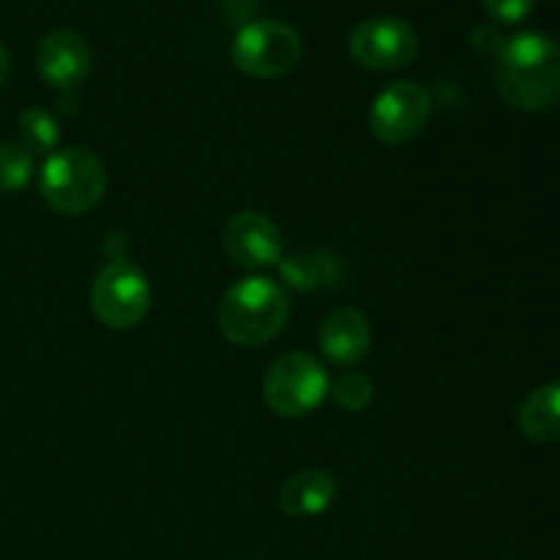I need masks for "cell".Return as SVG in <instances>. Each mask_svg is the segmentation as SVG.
I'll return each instance as SVG.
<instances>
[{"mask_svg": "<svg viewBox=\"0 0 560 560\" xmlns=\"http://www.w3.org/2000/svg\"><path fill=\"white\" fill-rule=\"evenodd\" d=\"M60 142L58 120L47 109L31 107L20 115V145L27 153H52Z\"/></svg>", "mask_w": 560, "mask_h": 560, "instance_id": "obj_15", "label": "cell"}, {"mask_svg": "<svg viewBox=\"0 0 560 560\" xmlns=\"http://www.w3.org/2000/svg\"><path fill=\"white\" fill-rule=\"evenodd\" d=\"M328 394L334 397L337 408L348 410V413H361L364 408H370L372 397H375V386H372V381L364 372L350 370L337 377V383H334Z\"/></svg>", "mask_w": 560, "mask_h": 560, "instance_id": "obj_17", "label": "cell"}, {"mask_svg": "<svg viewBox=\"0 0 560 560\" xmlns=\"http://www.w3.org/2000/svg\"><path fill=\"white\" fill-rule=\"evenodd\" d=\"M224 249L230 260L249 271L282 262V230L260 211H238L224 224Z\"/></svg>", "mask_w": 560, "mask_h": 560, "instance_id": "obj_9", "label": "cell"}, {"mask_svg": "<svg viewBox=\"0 0 560 560\" xmlns=\"http://www.w3.org/2000/svg\"><path fill=\"white\" fill-rule=\"evenodd\" d=\"M288 293L268 277L238 279L222 295L217 310L219 331L238 348H260L271 342L288 326Z\"/></svg>", "mask_w": 560, "mask_h": 560, "instance_id": "obj_2", "label": "cell"}, {"mask_svg": "<svg viewBox=\"0 0 560 560\" xmlns=\"http://www.w3.org/2000/svg\"><path fill=\"white\" fill-rule=\"evenodd\" d=\"M353 63L370 71H397L419 55V36L402 16H372L353 27L348 38Z\"/></svg>", "mask_w": 560, "mask_h": 560, "instance_id": "obj_7", "label": "cell"}, {"mask_svg": "<svg viewBox=\"0 0 560 560\" xmlns=\"http://www.w3.org/2000/svg\"><path fill=\"white\" fill-rule=\"evenodd\" d=\"M9 49L3 47V42H0V85L5 82V77H9Z\"/></svg>", "mask_w": 560, "mask_h": 560, "instance_id": "obj_20", "label": "cell"}, {"mask_svg": "<svg viewBox=\"0 0 560 560\" xmlns=\"http://www.w3.org/2000/svg\"><path fill=\"white\" fill-rule=\"evenodd\" d=\"M432 98L419 82H392L377 93L370 109V129L386 145H405L424 131Z\"/></svg>", "mask_w": 560, "mask_h": 560, "instance_id": "obj_8", "label": "cell"}, {"mask_svg": "<svg viewBox=\"0 0 560 560\" xmlns=\"http://www.w3.org/2000/svg\"><path fill=\"white\" fill-rule=\"evenodd\" d=\"M487 9V14L495 22H503V25H517L525 16L534 11L536 0H481Z\"/></svg>", "mask_w": 560, "mask_h": 560, "instance_id": "obj_18", "label": "cell"}, {"mask_svg": "<svg viewBox=\"0 0 560 560\" xmlns=\"http://www.w3.org/2000/svg\"><path fill=\"white\" fill-rule=\"evenodd\" d=\"M334 501H337V481L328 470H299L279 490V509L293 520L317 517L328 512Z\"/></svg>", "mask_w": 560, "mask_h": 560, "instance_id": "obj_12", "label": "cell"}, {"mask_svg": "<svg viewBox=\"0 0 560 560\" xmlns=\"http://www.w3.org/2000/svg\"><path fill=\"white\" fill-rule=\"evenodd\" d=\"M38 191L52 211L80 217L93 211L107 195V170L88 148H63L49 153L44 162Z\"/></svg>", "mask_w": 560, "mask_h": 560, "instance_id": "obj_3", "label": "cell"}, {"mask_svg": "<svg viewBox=\"0 0 560 560\" xmlns=\"http://www.w3.org/2000/svg\"><path fill=\"white\" fill-rule=\"evenodd\" d=\"M503 36L490 25H481L474 31V47L479 49L481 55H501L503 49Z\"/></svg>", "mask_w": 560, "mask_h": 560, "instance_id": "obj_19", "label": "cell"}, {"mask_svg": "<svg viewBox=\"0 0 560 560\" xmlns=\"http://www.w3.org/2000/svg\"><path fill=\"white\" fill-rule=\"evenodd\" d=\"M317 342H320L323 355L331 364L339 366H355L359 361L366 359L372 345V328L366 315H361L353 306H337L328 312L317 331Z\"/></svg>", "mask_w": 560, "mask_h": 560, "instance_id": "obj_11", "label": "cell"}, {"mask_svg": "<svg viewBox=\"0 0 560 560\" xmlns=\"http://www.w3.org/2000/svg\"><path fill=\"white\" fill-rule=\"evenodd\" d=\"M334 273H337L334 271V260L328 255H323V252H304V255H295L282 262L284 282L301 290L328 284L334 279Z\"/></svg>", "mask_w": 560, "mask_h": 560, "instance_id": "obj_14", "label": "cell"}, {"mask_svg": "<svg viewBox=\"0 0 560 560\" xmlns=\"http://www.w3.org/2000/svg\"><path fill=\"white\" fill-rule=\"evenodd\" d=\"M301 52V36L284 22H249L233 38V63L255 80H277L290 74L299 66Z\"/></svg>", "mask_w": 560, "mask_h": 560, "instance_id": "obj_5", "label": "cell"}, {"mask_svg": "<svg viewBox=\"0 0 560 560\" xmlns=\"http://www.w3.org/2000/svg\"><path fill=\"white\" fill-rule=\"evenodd\" d=\"M91 47L71 27L49 31L36 47L38 74L58 91H74L91 74Z\"/></svg>", "mask_w": 560, "mask_h": 560, "instance_id": "obj_10", "label": "cell"}, {"mask_svg": "<svg viewBox=\"0 0 560 560\" xmlns=\"http://www.w3.org/2000/svg\"><path fill=\"white\" fill-rule=\"evenodd\" d=\"M91 306L98 323L126 331L135 328L151 310L148 277L129 260H113L96 273L91 290Z\"/></svg>", "mask_w": 560, "mask_h": 560, "instance_id": "obj_6", "label": "cell"}, {"mask_svg": "<svg viewBox=\"0 0 560 560\" xmlns=\"http://www.w3.org/2000/svg\"><path fill=\"white\" fill-rule=\"evenodd\" d=\"M331 392L326 370L320 361L310 353H284L268 366L266 381H262V399L271 408V413L282 419H301L310 416L323 405V399Z\"/></svg>", "mask_w": 560, "mask_h": 560, "instance_id": "obj_4", "label": "cell"}, {"mask_svg": "<svg viewBox=\"0 0 560 560\" xmlns=\"http://www.w3.org/2000/svg\"><path fill=\"white\" fill-rule=\"evenodd\" d=\"M33 156L20 142H0V195H11L31 184Z\"/></svg>", "mask_w": 560, "mask_h": 560, "instance_id": "obj_16", "label": "cell"}, {"mask_svg": "<svg viewBox=\"0 0 560 560\" xmlns=\"http://www.w3.org/2000/svg\"><path fill=\"white\" fill-rule=\"evenodd\" d=\"M503 102L523 113H545L560 102V44L545 33H520L503 44L495 63Z\"/></svg>", "mask_w": 560, "mask_h": 560, "instance_id": "obj_1", "label": "cell"}, {"mask_svg": "<svg viewBox=\"0 0 560 560\" xmlns=\"http://www.w3.org/2000/svg\"><path fill=\"white\" fill-rule=\"evenodd\" d=\"M517 424L528 441H560V383H545L536 392H530L520 408Z\"/></svg>", "mask_w": 560, "mask_h": 560, "instance_id": "obj_13", "label": "cell"}]
</instances>
